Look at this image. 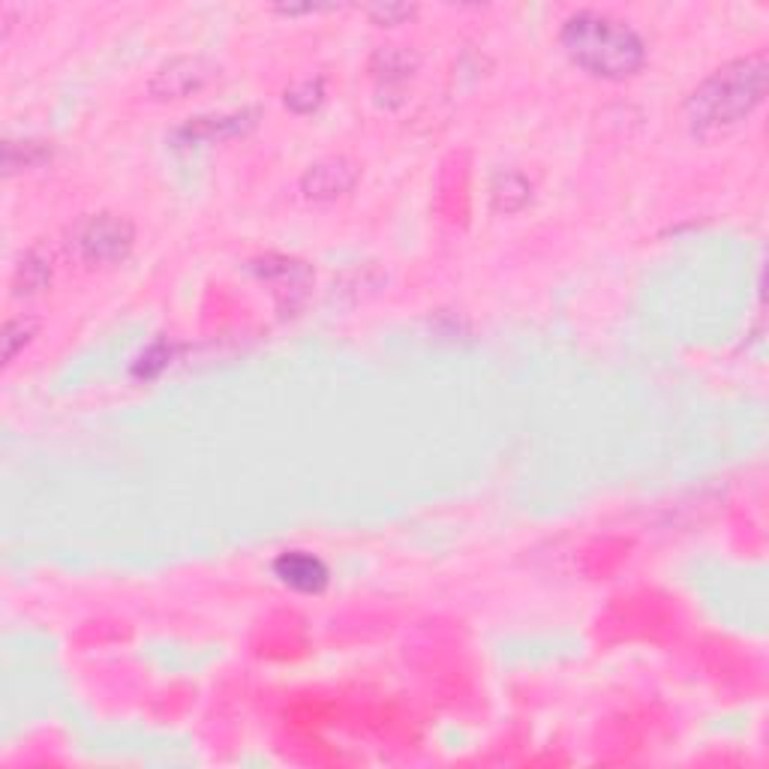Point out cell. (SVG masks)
I'll use <instances>...</instances> for the list:
<instances>
[{
  "instance_id": "obj_1",
  "label": "cell",
  "mask_w": 769,
  "mask_h": 769,
  "mask_svg": "<svg viewBox=\"0 0 769 769\" xmlns=\"http://www.w3.org/2000/svg\"><path fill=\"white\" fill-rule=\"evenodd\" d=\"M559 43L575 67L604 82L631 79L647 63V43L635 27L599 10L568 15L559 31Z\"/></svg>"
},
{
  "instance_id": "obj_2",
  "label": "cell",
  "mask_w": 769,
  "mask_h": 769,
  "mask_svg": "<svg viewBox=\"0 0 769 769\" xmlns=\"http://www.w3.org/2000/svg\"><path fill=\"white\" fill-rule=\"evenodd\" d=\"M767 94V58L764 55H748V58L731 60L709 79L697 84L695 94L685 103L688 127L695 135H719L743 120L752 118Z\"/></svg>"
},
{
  "instance_id": "obj_3",
  "label": "cell",
  "mask_w": 769,
  "mask_h": 769,
  "mask_svg": "<svg viewBox=\"0 0 769 769\" xmlns=\"http://www.w3.org/2000/svg\"><path fill=\"white\" fill-rule=\"evenodd\" d=\"M135 228L127 216L91 214L82 216L70 232V250L87 264H115L130 256Z\"/></svg>"
},
{
  "instance_id": "obj_4",
  "label": "cell",
  "mask_w": 769,
  "mask_h": 769,
  "mask_svg": "<svg viewBox=\"0 0 769 769\" xmlns=\"http://www.w3.org/2000/svg\"><path fill=\"white\" fill-rule=\"evenodd\" d=\"M214 63L204 58H171L154 72L147 82V94L154 99H184L202 91L214 79Z\"/></svg>"
},
{
  "instance_id": "obj_5",
  "label": "cell",
  "mask_w": 769,
  "mask_h": 769,
  "mask_svg": "<svg viewBox=\"0 0 769 769\" xmlns=\"http://www.w3.org/2000/svg\"><path fill=\"white\" fill-rule=\"evenodd\" d=\"M355 184H358V166L348 156H324L304 171L300 192L310 202H334L340 196H346Z\"/></svg>"
},
{
  "instance_id": "obj_6",
  "label": "cell",
  "mask_w": 769,
  "mask_h": 769,
  "mask_svg": "<svg viewBox=\"0 0 769 769\" xmlns=\"http://www.w3.org/2000/svg\"><path fill=\"white\" fill-rule=\"evenodd\" d=\"M274 577L283 587L295 589V592H322L331 580L328 565L307 551H286L274 559Z\"/></svg>"
},
{
  "instance_id": "obj_7",
  "label": "cell",
  "mask_w": 769,
  "mask_h": 769,
  "mask_svg": "<svg viewBox=\"0 0 769 769\" xmlns=\"http://www.w3.org/2000/svg\"><path fill=\"white\" fill-rule=\"evenodd\" d=\"M256 111H228V115H202V118L184 123L175 132V142L178 144H204V142H223L232 135H244L247 130L256 127Z\"/></svg>"
},
{
  "instance_id": "obj_8",
  "label": "cell",
  "mask_w": 769,
  "mask_h": 769,
  "mask_svg": "<svg viewBox=\"0 0 769 769\" xmlns=\"http://www.w3.org/2000/svg\"><path fill=\"white\" fill-rule=\"evenodd\" d=\"M418 55L403 46H384L379 48L370 60L372 75L382 84H403L418 72Z\"/></svg>"
},
{
  "instance_id": "obj_9",
  "label": "cell",
  "mask_w": 769,
  "mask_h": 769,
  "mask_svg": "<svg viewBox=\"0 0 769 769\" xmlns=\"http://www.w3.org/2000/svg\"><path fill=\"white\" fill-rule=\"evenodd\" d=\"M490 202L499 214H517L529 202V180L517 171H499L490 184Z\"/></svg>"
},
{
  "instance_id": "obj_10",
  "label": "cell",
  "mask_w": 769,
  "mask_h": 769,
  "mask_svg": "<svg viewBox=\"0 0 769 769\" xmlns=\"http://www.w3.org/2000/svg\"><path fill=\"white\" fill-rule=\"evenodd\" d=\"M46 159H51V147L46 142H36V139H22V142H7L3 144V171L12 175L19 168H34L43 166Z\"/></svg>"
},
{
  "instance_id": "obj_11",
  "label": "cell",
  "mask_w": 769,
  "mask_h": 769,
  "mask_svg": "<svg viewBox=\"0 0 769 769\" xmlns=\"http://www.w3.org/2000/svg\"><path fill=\"white\" fill-rule=\"evenodd\" d=\"M48 280H51V262H48V256H43V252H24L22 264H19V271H15V286H19V292H24V295H36V292H43V288L48 286Z\"/></svg>"
},
{
  "instance_id": "obj_12",
  "label": "cell",
  "mask_w": 769,
  "mask_h": 769,
  "mask_svg": "<svg viewBox=\"0 0 769 769\" xmlns=\"http://www.w3.org/2000/svg\"><path fill=\"white\" fill-rule=\"evenodd\" d=\"M36 334H39V319H34V316H19V319L7 322V328H3V360L12 364L15 355H19Z\"/></svg>"
},
{
  "instance_id": "obj_13",
  "label": "cell",
  "mask_w": 769,
  "mask_h": 769,
  "mask_svg": "<svg viewBox=\"0 0 769 769\" xmlns=\"http://www.w3.org/2000/svg\"><path fill=\"white\" fill-rule=\"evenodd\" d=\"M286 106L298 115H310L316 108L322 106L324 99V82L322 79H304V82H295L286 91Z\"/></svg>"
},
{
  "instance_id": "obj_14",
  "label": "cell",
  "mask_w": 769,
  "mask_h": 769,
  "mask_svg": "<svg viewBox=\"0 0 769 769\" xmlns=\"http://www.w3.org/2000/svg\"><path fill=\"white\" fill-rule=\"evenodd\" d=\"M168 364H171V346L156 343V346H151L147 352H144L142 358L135 360L132 372H135L139 379H154V376H159V372L166 370Z\"/></svg>"
},
{
  "instance_id": "obj_15",
  "label": "cell",
  "mask_w": 769,
  "mask_h": 769,
  "mask_svg": "<svg viewBox=\"0 0 769 769\" xmlns=\"http://www.w3.org/2000/svg\"><path fill=\"white\" fill-rule=\"evenodd\" d=\"M370 19L376 24H400L403 19H412L415 15V7H403V3H379V7H370Z\"/></svg>"
}]
</instances>
